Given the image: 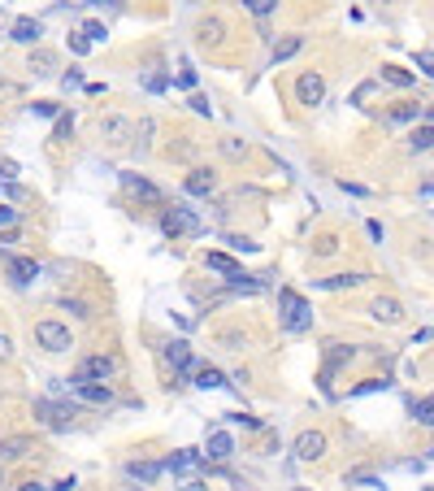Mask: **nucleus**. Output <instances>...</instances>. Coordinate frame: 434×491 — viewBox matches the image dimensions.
I'll return each mask as SVG.
<instances>
[{"label": "nucleus", "instance_id": "6e6552de", "mask_svg": "<svg viewBox=\"0 0 434 491\" xmlns=\"http://www.w3.org/2000/svg\"><path fill=\"white\" fill-rule=\"evenodd\" d=\"M113 374H117V361L113 356H87L83 370L74 374V378H113Z\"/></svg>", "mask_w": 434, "mask_h": 491}, {"label": "nucleus", "instance_id": "423d86ee", "mask_svg": "<svg viewBox=\"0 0 434 491\" xmlns=\"http://www.w3.org/2000/svg\"><path fill=\"white\" fill-rule=\"evenodd\" d=\"M295 456H300V461H321V456H326V435H321V430H304V435L295 439Z\"/></svg>", "mask_w": 434, "mask_h": 491}, {"label": "nucleus", "instance_id": "a211bd4d", "mask_svg": "<svg viewBox=\"0 0 434 491\" xmlns=\"http://www.w3.org/2000/svg\"><path fill=\"white\" fill-rule=\"evenodd\" d=\"M213 187H217V178H213L209 170H191V178H187V192H191V196H209Z\"/></svg>", "mask_w": 434, "mask_h": 491}, {"label": "nucleus", "instance_id": "4c0bfd02", "mask_svg": "<svg viewBox=\"0 0 434 491\" xmlns=\"http://www.w3.org/2000/svg\"><path fill=\"white\" fill-rule=\"evenodd\" d=\"M96 5H122V0H96Z\"/></svg>", "mask_w": 434, "mask_h": 491}, {"label": "nucleus", "instance_id": "9d476101", "mask_svg": "<svg viewBox=\"0 0 434 491\" xmlns=\"http://www.w3.org/2000/svg\"><path fill=\"white\" fill-rule=\"evenodd\" d=\"M39 35H44V22H35V18H18L13 22V39L18 44H39Z\"/></svg>", "mask_w": 434, "mask_h": 491}, {"label": "nucleus", "instance_id": "f03ea898", "mask_svg": "<svg viewBox=\"0 0 434 491\" xmlns=\"http://www.w3.org/2000/svg\"><path fill=\"white\" fill-rule=\"evenodd\" d=\"M35 344L44 352H65L74 340H70V326H61V322H39L35 326Z\"/></svg>", "mask_w": 434, "mask_h": 491}, {"label": "nucleus", "instance_id": "e433bc0d", "mask_svg": "<svg viewBox=\"0 0 434 491\" xmlns=\"http://www.w3.org/2000/svg\"><path fill=\"white\" fill-rule=\"evenodd\" d=\"M70 126H74V118H61V122H57V139H65V135H70Z\"/></svg>", "mask_w": 434, "mask_h": 491}, {"label": "nucleus", "instance_id": "2eb2a0df", "mask_svg": "<svg viewBox=\"0 0 434 491\" xmlns=\"http://www.w3.org/2000/svg\"><path fill=\"white\" fill-rule=\"evenodd\" d=\"M122 183H126V192H131V196H139V200H161V187H152L148 178H135V174H126Z\"/></svg>", "mask_w": 434, "mask_h": 491}, {"label": "nucleus", "instance_id": "aec40b11", "mask_svg": "<svg viewBox=\"0 0 434 491\" xmlns=\"http://www.w3.org/2000/svg\"><path fill=\"white\" fill-rule=\"evenodd\" d=\"M204 266H209V270H217V274H226V278H235V274H239V266H235L226 252H209V256H204Z\"/></svg>", "mask_w": 434, "mask_h": 491}, {"label": "nucleus", "instance_id": "7ed1b4c3", "mask_svg": "<svg viewBox=\"0 0 434 491\" xmlns=\"http://www.w3.org/2000/svg\"><path fill=\"white\" fill-rule=\"evenodd\" d=\"M161 230H165V235H196V230H200V218H196L191 209H183V204H178V209H165Z\"/></svg>", "mask_w": 434, "mask_h": 491}, {"label": "nucleus", "instance_id": "5701e85b", "mask_svg": "<svg viewBox=\"0 0 434 491\" xmlns=\"http://www.w3.org/2000/svg\"><path fill=\"white\" fill-rule=\"evenodd\" d=\"M196 387L213 392V387H226V378H222V370H200V374H196Z\"/></svg>", "mask_w": 434, "mask_h": 491}, {"label": "nucleus", "instance_id": "c85d7f7f", "mask_svg": "<svg viewBox=\"0 0 434 491\" xmlns=\"http://www.w3.org/2000/svg\"><path fill=\"white\" fill-rule=\"evenodd\" d=\"M391 118H395V122H408V118H417V105H395V109H391Z\"/></svg>", "mask_w": 434, "mask_h": 491}, {"label": "nucleus", "instance_id": "a878e982", "mask_svg": "<svg viewBox=\"0 0 434 491\" xmlns=\"http://www.w3.org/2000/svg\"><path fill=\"white\" fill-rule=\"evenodd\" d=\"M430 139H434V131H430V122H421V131L413 135V152H426V148H430Z\"/></svg>", "mask_w": 434, "mask_h": 491}, {"label": "nucleus", "instance_id": "0eeeda50", "mask_svg": "<svg viewBox=\"0 0 434 491\" xmlns=\"http://www.w3.org/2000/svg\"><path fill=\"white\" fill-rule=\"evenodd\" d=\"M74 392H79L83 400H91V404H109L113 400V392H109V383L100 378V383H91V378H74Z\"/></svg>", "mask_w": 434, "mask_h": 491}, {"label": "nucleus", "instance_id": "72a5a7b5", "mask_svg": "<svg viewBox=\"0 0 434 491\" xmlns=\"http://www.w3.org/2000/svg\"><path fill=\"white\" fill-rule=\"evenodd\" d=\"M378 387H387V378H369V383L356 387V392H378Z\"/></svg>", "mask_w": 434, "mask_h": 491}, {"label": "nucleus", "instance_id": "7c9ffc66", "mask_svg": "<svg viewBox=\"0 0 434 491\" xmlns=\"http://www.w3.org/2000/svg\"><path fill=\"white\" fill-rule=\"evenodd\" d=\"M0 178H18V161H9V157L0 161Z\"/></svg>", "mask_w": 434, "mask_h": 491}, {"label": "nucleus", "instance_id": "20e7f679", "mask_svg": "<svg viewBox=\"0 0 434 491\" xmlns=\"http://www.w3.org/2000/svg\"><path fill=\"white\" fill-rule=\"evenodd\" d=\"M295 96H300V105H321V100H326V79H321L317 70L313 74H300Z\"/></svg>", "mask_w": 434, "mask_h": 491}, {"label": "nucleus", "instance_id": "2f4dec72", "mask_svg": "<svg viewBox=\"0 0 434 491\" xmlns=\"http://www.w3.org/2000/svg\"><path fill=\"white\" fill-rule=\"evenodd\" d=\"M165 83H170L165 74H152V79H148V92H165Z\"/></svg>", "mask_w": 434, "mask_h": 491}, {"label": "nucleus", "instance_id": "cd10ccee", "mask_svg": "<svg viewBox=\"0 0 434 491\" xmlns=\"http://www.w3.org/2000/svg\"><path fill=\"white\" fill-rule=\"evenodd\" d=\"M83 35H87L91 44H100V39H105L109 31H105V27H100V22H87V27H83Z\"/></svg>", "mask_w": 434, "mask_h": 491}, {"label": "nucleus", "instance_id": "393cba45", "mask_svg": "<svg viewBox=\"0 0 434 491\" xmlns=\"http://www.w3.org/2000/svg\"><path fill=\"white\" fill-rule=\"evenodd\" d=\"M53 66H57L53 53H35V57H31V70H35V74H53Z\"/></svg>", "mask_w": 434, "mask_h": 491}, {"label": "nucleus", "instance_id": "b1692460", "mask_svg": "<svg viewBox=\"0 0 434 491\" xmlns=\"http://www.w3.org/2000/svg\"><path fill=\"white\" fill-rule=\"evenodd\" d=\"M382 79H387V83H395V87H408V83H413V74H408V70H400V66H387V70H382Z\"/></svg>", "mask_w": 434, "mask_h": 491}, {"label": "nucleus", "instance_id": "9b49d317", "mask_svg": "<svg viewBox=\"0 0 434 491\" xmlns=\"http://www.w3.org/2000/svg\"><path fill=\"white\" fill-rule=\"evenodd\" d=\"M204 452H209V461H226V456L235 452V439L226 435V430H213V435H209V448H204Z\"/></svg>", "mask_w": 434, "mask_h": 491}, {"label": "nucleus", "instance_id": "f8f14e48", "mask_svg": "<svg viewBox=\"0 0 434 491\" xmlns=\"http://www.w3.org/2000/svg\"><path fill=\"white\" fill-rule=\"evenodd\" d=\"M9 274H13V282H35L39 266L31 261V256H9Z\"/></svg>", "mask_w": 434, "mask_h": 491}, {"label": "nucleus", "instance_id": "6ab92c4d", "mask_svg": "<svg viewBox=\"0 0 434 491\" xmlns=\"http://www.w3.org/2000/svg\"><path fill=\"white\" fill-rule=\"evenodd\" d=\"M300 48H304V39H300V35H287V39H278V44H274V66H278V61H291V57L300 53Z\"/></svg>", "mask_w": 434, "mask_h": 491}, {"label": "nucleus", "instance_id": "c9c22d12", "mask_svg": "<svg viewBox=\"0 0 434 491\" xmlns=\"http://www.w3.org/2000/svg\"><path fill=\"white\" fill-rule=\"evenodd\" d=\"M347 483H361V487H378V478H374V474H352Z\"/></svg>", "mask_w": 434, "mask_h": 491}, {"label": "nucleus", "instance_id": "39448f33", "mask_svg": "<svg viewBox=\"0 0 434 491\" xmlns=\"http://www.w3.org/2000/svg\"><path fill=\"white\" fill-rule=\"evenodd\" d=\"M35 413H39V418L53 426V430H65V426L74 422V409H70V404H53V400H39Z\"/></svg>", "mask_w": 434, "mask_h": 491}, {"label": "nucleus", "instance_id": "ddd939ff", "mask_svg": "<svg viewBox=\"0 0 434 491\" xmlns=\"http://www.w3.org/2000/svg\"><path fill=\"white\" fill-rule=\"evenodd\" d=\"M196 465H200V452H196V448H187V452H178V456H170V461L161 465V470H170V474H191V470H196Z\"/></svg>", "mask_w": 434, "mask_h": 491}, {"label": "nucleus", "instance_id": "f3484780", "mask_svg": "<svg viewBox=\"0 0 434 491\" xmlns=\"http://www.w3.org/2000/svg\"><path fill=\"white\" fill-rule=\"evenodd\" d=\"M165 361H170L174 370H183V374H187V370H191V348H187L183 340H174V344L165 348Z\"/></svg>", "mask_w": 434, "mask_h": 491}, {"label": "nucleus", "instance_id": "1a4fd4ad", "mask_svg": "<svg viewBox=\"0 0 434 491\" xmlns=\"http://www.w3.org/2000/svg\"><path fill=\"white\" fill-rule=\"evenodd\" d=\"M100 135H105V139H113V144H126V139H131V122H126V118H105V122H100Z\"/></svg>", "mask_w": 434, "mask_h": 491}, {"label": "nucleus", "instance_id": "412c9836", "mask_svg": "<svg viewBox=\"0 0 434 491\" xmlns=\"http://www.w3.org/2000/svg\"><path fill=\"white\" fill-rule=\"evenodd\" d=\"M222 31H226V27H222V18L200 22V39H204V44H217V39H222Z\"/></svg>", "mask_w": 434, "mask_h": 491}, {"label": "nucleus", "instance_id": "4be33fe9", "mask_svg": "<svg viewBox=\"0 0 434 491\" xmlns=\"http://www.w3.org/2000/svg\"><path fill=\"white\" fill-rule=\"evenodd\" d=\"M356 282H365V274H335V278H326L321 287H330V292H339V287H356Z\"/></svg>", "mask_w": 434, "mask_h": 491}, {"label": "nucleus", "instance_id": "f704fd0d", "mask_svg": "<svg viewBox=\"0 0 434 491\" xmlns=\"http://www.w3.org/2000/svg\"><path fill=\"white\" fill-rule=\"evenodd\" d=\"M9 352H13V340H9V335H0V361H9Z\"/></svg>", "mask_w": 434, "mask_h": 491}, {"label": "nucleus", "instance_id": "58836bf2", "mask_svg": "<svg viewBox=\"0 0 434 491\" xmlns=\"http://www.w3.org/2000/svg\"><path fill=\"white\" fill-rule=\"evenodd\" d=\"M0 5H9V0H0Z\"/></svg>", "mask_w": 434, "mask_h": 491}, {"label": "nucleus", "instance_id": "bb28decb", "mask_svg": "<svg viewBox=\"0 0 434 491\" xmlns=\"http://www.w3.org/2000/svg\"><path fill=\"white\" fill-rule=\"evenodd\" d=\"M243 5H248L252 13H261V18H265V13H274V9H278V0H243Z\"/></svg>", "mask_w": 434, "mask_h": 491}, {"label": "nucleus", "instance_id": "dca6fc26", "mask_svg": "<svg viewBox=\"0 0 434 491\" xmlns=\"http://www.w3.org/2000/svg\"><path fill=\"white\" fill-rule=\"evenodd\" d=\"M374 318H378V322H400L404 309H400V300H391V296H378V300H374Z\"/></svg>", "mask_w": 434, "mask_h": 491}, {"label": "nucleus", "instance_id": "473e14b6", "mask_svg": "<svg viewBox=\"0 0 434 491\" xmlns=\"http://www.w3.org/2000/svg\"><path fill=\"white\" fill-rule=\"evenodd\" d=\"M13 222H18V213L9 209V204H0V226H13Z\"/></svg>", "mask_w": 434, "mask_h": 491}, {"label": "nucleus", "instance_id": "f257e3e1", "mask_svg": "<svg viewBox=\"0 0 434 491\" xmlns=\"http://www.w3.org/2000/svg\"><path fill=\"white\" fill-rule=\"evenodd\" d=\"M278 304H283V318H287L291 330H309L313 326V309L304 304L295 292H278Z\"/></svg>", "mask_w": 434, "mask_h": 491}, {"label": "nucleus", "instance_id": "4468645a", "mask_svg": "<svg viewBox=\"0 0 434 491\" xmlns=\"http://www.w3.org/2000/svg\"><path fill=\"white\" fill-rule=\"evenodd\" d=\"M126 474H131L135 483H157L161 478V465L157 461H131V465H126Z\"/></svg>", "mask_w": 434, "mask_h": 491}, {"label": "nucleus", "instance_id": "c756f323", "mask_svg": "<svg viewBox=\"0 0 434 491\" xmlns=\"http://www.w3.org/2000/svg\"><path fill=\"white\" fill-rule=\"evenodd\" d=\"M70 48H74V53H87V48H91V39L79 31V35H70Z\"/></svg>", "mask_w": 434, "mask_h": 491}]
</instances>
